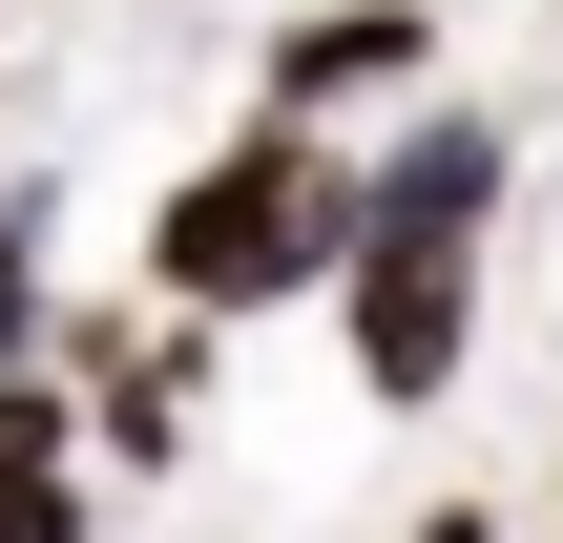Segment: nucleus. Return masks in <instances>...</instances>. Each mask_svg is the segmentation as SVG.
<instances>
[{
    "mask_svg": "<svg viewBox=\"0 0 563 543\" xmlns=\"http://www.w3.org/2000/svg\"><path fill=\"white\" fill-rule=\"evenodd\" d=\"M355 230H376V188H355V146H313V126H230V146H188L167 167V209H146V314H188V335H251V314H292V293H334L355 272Z\"/></svg>",
    "mask_w": 563,
    "mask_h": 543,
    "instance_id": "obj_1",
    "label": "nucleus"
},
{
    "mask_svg": "<svg viewBox=\"0 0 563 543\" xmlns=\"http://www.w3.org/2000/svg\"><path fill=\"white\" fill-rule=\"evenodd\" d=\"M481 293H501V251H439V230H355V272H334L355 398H376V419H439V398L481 377Z\"/></svg>",
    "mask_w": 563,
    "mask_h": 543,
    "instance_id": "obj_2",
    "label": "nucleus"
},
{
    "mask_svg": "<svg viewBox=\"0 0 563 543\" xmlns=\"http://www.w3.org/2000/svg\"><path fill=\"white\" fill-rule=\"evenodd\" d=\"M251 105L313 126V146L439 105V0H313V21H272V42H251Z\"/></svg>",
    "mask_w": 563,
    "mask_h": 543,
    "instance_id": "obj_3",
    "label": "nucleus"
},
{
    "mask_svg": "<svg viewBox=\"0 0 563 543\" xmlns=\"http://www.w3.org/2000/svg\"><path fill=\"white\" fill-rule=\"evenodd\" d=\"M355 188H376V230H439V251H501V209H522V126H501L481 84H439V105H397V126L355 146Z\"/></svg>",
    "mask_w": 563,
    "mask_h": 543,
    "instance_id": "obj_4",
    "label": "nucleus"
},
{
    "mask_svg": "<svg viewBox=\"0 0 563 543\" xmlns=\"http://www.w3.org/2000/svg\"><path fill=\"white\" fill-rule=\"evenodd\" d=\"M63 356V167H0V377Z\"/></svg>",
    "mask_w": 563,
    "mask_h": 543,
    "instance_id": "obj_5",
    "label": "nucleus"
},
{
    "mask_svg": "<svg viewBox=\"0 0 563 543\" xmlns=\"http://www.w3.org/2000/svg\"><path fill=\"white\" fill-rule=\"evenodd\" d=\"M418 543H501V502H418Z\"/></svg>",
    "mask_w": 563,
    "mask_h": 543,
    "instance_id": "obj_6",
    "label": "nucleus"
},
{
    "mask_svg": "<svg viewBox=\"0 0 563 543\" xmlns=\"http://www.w3.org/2000/svg\"><path fill=\"white\" fill-rule=\"evenodd\" d=\"M0 167H21V146H0Z\"/></svg>",
    "mask_w": 563,
    "mask_h": 543,
    "instance_id": "obj_7",
    "label": "nucleus"
},
{
    "mask_svg": "<svg viewBox=\"0 0 563 543\" xmlns=\"http://www.w3.org/2000/svg\"><path fill=\"white\" fill-rule=\"evenodd\" d=\"M543 21H563V0H543Z\"/></svg>",
    "mask_w": 563,
    "mask_h": 543,
    "instance_id": "obj_8",
    "label": "nucleus"
}]
</instances>
